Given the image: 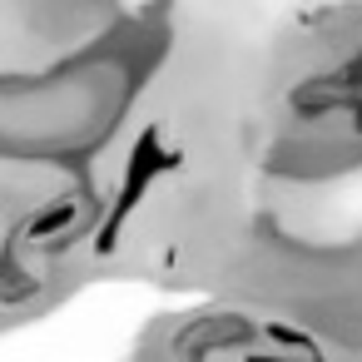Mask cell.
Listing matches in <instances>:
<instances>
[{"label": "cell", "mask_w": 362, "mask_h": 362, "mask_svg": "<svg viewBox=\"0 0 362 362\" xmlns=\"http://www.w3.org/2000/svg\"><path fill=\"white\" fill-rule=\"evenodd\" d=\"M248 362H308V357H278V352H258V357H253V352H248Z\"/></svg>", "instance_id": "6da1fadb"}]
</instances>
